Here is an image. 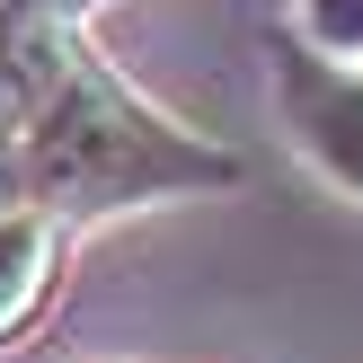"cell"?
Instances as JSON below:
<instances>
[{
    "mask_svg": "<svg viewBox=\"0 0 363 363\" xmlns=\"http://www.w3.org/2000/svg\"><path fill=\"white\" fill-rule=\"evenodd\" d=\"M18 169H27V213L53 222V213H124V204H160V195L230 186L240 160L169 124L80 35H62L35 106L18 116Z\"/></svg>",
    "mask_w": 363,
    "mask_h": 363,
    "instance_id": "cell-1",
    "label": "cell"
},
{
    "mask_svg": "<svg viewBox=\"0 0 363 363\" xmlns=\"http://www.w3.org/2000/svg\"><path fill=\"white\" fill-rule=\"evenodd\" d=\"M275 106H284V124H293L301 160H311L328 186L363 195V71L319 62L311 45L284 35L275 45Z\"/></svg>",
    "mask_w": 363,
    "mask_h": 363,
    "instance_id": "cell-2",
    "label": "cell"
},
{
    "mask_svg": "<svg viewBox=\"0 0 363 363\" xmlns=\"http://www.w3.org/2000/svg\"><path fill=\"white\" fill-rule=\"evenodd\" d=\"M53 266H62V230L45 213H9L0 222V346L35 319V301L53 293Z\"/></svg>",
    "mask_w": 363,
    "mask_h": 363,
    "instance_id": "cell-3",
    "label": "cell"
},
{
    "mask_svg": "<svg viewBox=\"0 0 363 363\" xmlns=\"http://www.w3.org/2000/svg\"><path fill=\"white\" fill-rule=\"evenodd\" d=\"M62 35H71L62 18H0V133H18V116L35 106Z\"/></svg>",
    "mask_w": 363,
    "mask_h": 363,
    "instance_id": "cell-4",
    "label": "cell"
},
{
    "mask_svg": "<svg viewBox=\"0 0 363 363\" xmlns=\"http://www.w3.org/2000/svg\"><path fill=\"white\" fill-rule=\"evenodd\" d=\"M293 45H311L319 62L363 71V0H293Z\"/></svg>",
    "mask_w": 363,
    "mask_h": 363,
    "instance_id": "cell-5",
    "label": "cell"
},
{
    "mask_svg": "<svg viewBox=\"0 0 363 363\" xmlns=\"http://www.w3.org/2000/svg\"><path fill=\"white\" fill-rule=\"evenodd\" d=\"M27 213V169H18V133H0V222Z\"/></svg>",
    "mask_w": 363,
    "mask_h": 363,
    "instance_id": "cell-6",
    "label": "cell"
},
{
    "mask_svg": "<svg viewBox=\"0 0 363 363\" xmlns=\"http://www.w3.org/2000/svg\"><path fill=\"white\" fill-rule=\"evenodd\" d=\"M71 0H0V18H62Z\"/></svg>",
    "mask_w": 363,
    "mask_h": 363,
    "instance_id": "cell-7",
    "label": "cell"
}]
</instances>
